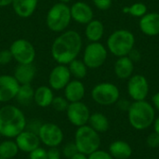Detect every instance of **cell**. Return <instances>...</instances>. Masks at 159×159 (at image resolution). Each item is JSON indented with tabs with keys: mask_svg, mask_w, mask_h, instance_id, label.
Segmentation results:
<instances>
[{
	"mask_svg": "<svg viewBox=\"0 0 159 159\" xmlns=\"http://www.w3.org/2000/svg\"><path fill=\"white\" fill-rule=\"evenodd\" d=\"M69 159H88V156H86V155L78 152V153H76L75 156H73L71 158Z\"/></svg>",
	"mask_w": 159,
	"mask_h": 159,
	"instance_id": "b9f144b4",
	"label": "cell"
},
{
	"mask_svg": "<svg viewBox=\"0 0 159 159\" xmlns=\"http://www.w3.org/2000/svg\"><path fill=\"white\" fill-rule=\"evenodd\" d=\"M108 56L107 48L100 42H90L85 48L83 61L89 69H98L103 65Z\"/></svg>",
	"mask_w": 159,
	"mask_h": 159,
	"instance_id": "ba28073f",
	"label": "cell"
},
{
	"mask_svg": "<svg viewBox=\"0 0 159 159\" xmlns=\"http://www.w3.org/2000/svg\"><path fill=\"white\" fill-rule=\"evenodd\" d=\"M34 89L31 84L20 85L16 95V100L21 105H29L32 102H34Z\"/></svg>",
	"mask_w": 159,
	"mask_h": 159,
	"instance_id": "484cf974",
	"label": "cell"
},
{
	"mask_svg": "<svg viewBox=\"0 0 159 159\" xmlns=\"http://www.w3.org/2000/svg\"><path fill=\"white\" fill-rule=\"evenodd\" d=\"M127 113L129 125L137 130H144L150 128L156 119L154 106L145 100L131 102Z\"/></svg>",
	"mask_w": 159,
	"mask_h": 159,
	"instance_id": "3957f363",
	"label": "cell"
},
{
	"mask_svg": "<svg viewBox=\"0 0 159 159\" xmlns=\"http://www.w3.org/2000/svg\"><path fill=\"white\" fill-rule=\"evenodd\" d=\"M38 0H12V7L15 13L22 18L31 17L36 9Z\"/></svg>",
	"mask_w": 159,
	"mask_h": 159,
	"instance_id": "44dd1931",
	"label": "cell"
},
{
	"mask_svg": "<svg viewBox=\"0 0 159 159\" xmlns=\"http://www.w3.org/2000/svg\"><path fill=\"white\" fill-rule=\"evenodd\" d=\"M85 34L89 41L99 42L104 34V25L99 20H92L86 24Z\"/></svg>",
	"mask_w": 159,
	"mask_h": 159,
	"instance_id": "cb8c5ba5",
	"label": "cell"
},
{
	"mask_svg": "<svg viewBox=\"0 0 159 159\" xmlns=\"http://www.w3.org/2000/svg\"><path fill=\"white\" fill-rule=\"evenodd\" d=\"M63 89H64V97L69 102H81L86 93V89L84 84L78 79L71 80Z\"/></svg>",
	"mask_w": 159,
	"mask_h": 159,
	"instance_id": "d6986e66",
	"label": "cell"
},
{
	"mask_svg": "<svg viewBox=\"0 0 159 159\" xmlns=\"http://www.w3.org/2000/svg\"><path fill=\"white\" fill-rule=\"evenodd\" d=\"M146 13H147V7H146L145 4H143L142 2L134 3V4H132L129 7V14H130L133 17L142 18Z\"/></svg>",
	"mask_w": 159,
	"mask_h": 159,
	"instance_id": "f1b7e54d",
	"label": "cell"
},
{
	"mask_svg": "<svg viewBox=\"0 0 159 159\" xmlns=\"http://www.w3.org/2000/svg\"><path fill=\"white\" fill-rule=\"evenodd\" d=\"M71 76L68 66L59 64L51 70L48 75V85L54 90L63 89L71 81Z\"/></svg>",
	"mask_w": 159,
	"mask_h": 159,
	"instance_id": "4fadbf2b",
	"label": "cell"
},
{
	"mask_svg": "<svg viewBox=\"0 0 159 159\" xmlns=\"http://www.w3.org/2000/svg\"><path fill=\"white\" fill-rule=\"evenodd\" d=\"M19 151V147L15 141L5 140L0 143V157L3 158H14L18 155Z\"/></svg>",
	"mask_w": 159,
	"mask_h": 159,
	"instance_id": "4316f807",
	"label": "cell"
},
{
	"mask_svg": "<svg viewBox=\"0 0 159 159\" xmlns=\"http://www.w3.org/2000/svg\"><path fill=\"white\" fill-rule=\"evenodd\" d=\"M20 84L13 75H0V102H7L16 98Z\"/></svg>",
	"mask_w": 159,
	"mask_h": 159,
	"instance_id": "5bb4252c",
	"label": "cell"
},
{
	"mask_svg": "<svg viewBox=\"0 0 159 159\" xmlns=\"http://www.w3.org/2000/svg\"><path fill=\"white\" fill-rule=\"evenodd\" d=\"M135 36L127 29H119L113 32L107 39L108 50L116 57L128 56L134 48Z\"/></svg>",
	"mask_w": 159,
	"mask_h": 159,
	"instance_id": "277c9868",
	"label": "cell"
},
{
	"mask_svg": "<svg viewBox=\"0 0 159 159\" xmlns=\"http://www.w3.org/2000/svg\"><path fill=\"white\" fill-rule=\"evenodd\" d=\"M11 3H12V0H0V7L9 6L11 5Z\"/></svg>",
	"mask_w": 159,
	"mask_h": 159,
	"instance_id": "ee69618b",
	"label": "cell"
},
{
	"mask_svg": "<svg viewBox=\"0 0 159 159\" xmlns=\"http://www.w3.org/2000/svg\"><path fill=\"white\" fill-rule=\"evenodd\" d=\"M127 89L129 97L135 101H144L149 94V83L143 75H132L128 81Z\"/></svg>",
	"mask_w": 159,
	"mask_h": 159,
	"instance_id": "8fae6325",
	"label": "cell"
},
{
	"mask_svg": "<svg viewBox=\"0 0 159 159\" xmlns=\"http://www.w3.org/2000/svg\"><path fill=\"white\" fill-rule=\"evenodd\" d=\"M36 74V68L34 63H18L14 70L13 76L20 85L31 84Z\"/></svg>",
	"mask_w": 159,
	"mask_h": 159,
	"instance_id": "ac0fdd59",
	"label": "cell"
},
{
	"mask_svg": "<svg viewBox=\"0 0 159 159\" xmlns=\"http://www.w3.org/2000/svg\"><path fill=\"white\" fill-rule=\"evenodd\" d=\"M79 153L86 156L90 155L100 148L101 137L100 133L95 131L89 125L77 128L75 133V142Z\"/></svg>",
	"mask_w": 159,
	"mask_h": 159,
	"instance_id": "8992f818",
	"label": "cell"
},
{
	"mask_svg": "<svg viewBox=\"0 0 159 159\" xmlns=\"http://www.w3.org/2000/svg\"><path fill=\"white\" fill-rule=\"evenodd\" d=\"M60 1H61V3H65V4H66V3H68V2H70L71 0H60Z\"/></svg>",
	"mask_w": 159,
	"mask_h": 159,
	"instance_id": "bcb514c9",
	"label": "cell"
},
{
	"mask_svg": "<svg viewBox=\"0 0 159 159\" xmlns=\"http://www.w3.org/2000/svg\"><path fill=\"white\" fill-rule=\"evenodd\" d=\"M116 103H117L118 108H119L121 111H125V112H128V111H129V107H130V104H131V102H130L129 100H127V99L118 100Z\"/></svg>",
	"mask_w": 159,
	"mask_h": 159,
	"instance_id": "f35d334b",
	"label": "cell"
},
{
	"mask_svg": "<svg viewBox=\"0 0 159 159\" xmlns=\"http://www.w3.org/2000/svg\"><path fill=\"white\" fill-rule=\"evenodd\" d=\"M116 75L119 79H129L134 71V62L129 56L119 57L114 65Z\"/></svg>",
	"mask_w": 159,
	"mask_h": 159,
	"instance_id": "ffe728a7",
	"label": "cell"
},
{
	"mask_svg": "<svg viewBox=\"0 0 159 159\" xmlns=\"http://www.w3.org/2000/svg\"><path fill=\"white\" fill-rule=\"evenodd\" d=\"M0 159H5V158H3V157H0Z\"/></svg>",
	"mask_w": 159,
	"mask_h": 159,
	"instance_id": "7dc6e473",
	"label": "cell"
},
{
	"mask_svg": "<svg viewBox=\"0 0 159 159\" xmlns=\"http://www.w3.org/2000/svg\"><path fill=\"white\" fill-rule=\"evenodd\" d=\"M70 7L65 3H56L48 11L46 22L49 30L55 33L64 32L71 22Z\"/></svg>",
	"mask_w": 159,
	"mask_h": 159,
	"instance_id": "5b68a950",
	"label": "cell"
},
{
	"mask_svg": "<svg viewBox=\"0 0 159 159\" xmlns=\"http://www.w3.org/2000/svg\"><path fill=\"white\" fill-rule=\"evenodd\" d=\"M122 11H123V13H125V14H129V7H123Z\"/></svg>",
	"mask_w": 159,
	"mask_h": 159,
	"instance_id": "f6af8a7d",
	"label": "cell"
},
{
	"mask_svg": "<svg viewBox=\"0 0 159 159\" xmlns=\"http://www.w3.org/2000/svg\"><path fill=\"white\" fill-rule=\"evenodd\" d=\"M128 56L132 60L133 62H134V61H140V59H141V54H140V52L137 51V50H135L134 48L130 51V53H129Z\"/></svg>",
	"mask_w": 159,
	"mask_h": 159,
	"instance_id": "ab89813d",
	"label": "cell"
},
{
	"mask_svg": "<svg viewBox=\"0 0 159 159\" xmlns=\"http://www.w3.org/2000/svg\"><path fill=\"white\" fill-rule=\"evenodd\" d=\"M69 122L75 127H82L88 125L90 116L89 107L82 102H70L66 110Z\"/></svg>",
	"mask_w": 159,
	"mask_h": 159,
	"instance_id": "7c38bea8",
	"label": "cell"
},
{
	"mask_svg": "<svg viewBox=\"0 0 159 159\" xmlns=\"http://www.w3.org/2000/svg\"><path fill=\"white\" fill-rule=\"evenodd\" d=\"M38 137L40 142L49 148L58 147L63 141V132L58 125L48 122L42 124Z\"/></svg>",
	"mask_w": 159,
	"mask_h": 159,
	"instance_id": "30bf717a",
	"label": "cell"
},
{
	"mask_svg": "<svg viewBox=\"0 0 159 159\" xmlns=\"http://www.w3.org/2000/svg\"><path fill=\"white\" fill-rule=\"evenodd\" d=\"M140 30L148 36H156L159 34V13L150 12L143 16L139 22Z\"/></svg>",
	"mask_w": 159,
	"mask_h": 159,
	"instance_id": "e0dca14e",
	"label": "cell"
},
{
	"mask_svg": "<svg viewBox=\"0 0 159 159\" xmlns=\"http://www.w3.org/2000/svg\"><path fill=\"white\" fill-rule=\"evenodd\" d=\"M47 159H61V152L57 147H52L48 150Z\"/></svg>",
	"mask_w": 159,
	"mask_h": 159,
	"instance_id": "74e56055",
	"label": "cell"
},
{
	"mask_svg": "<svg viewBox=\"0 0 159 159\" xmlns=\"http://www.w3.org/2000/svg\"><path fill=\"white\" fill-rule=\"evenodd\" d=\"M76 153H78V150L75 143H68L62 148V155L66 158H71Z\"/></svg>",
	"mask_w": 159,
	"mask_h": 159,
	"instance_id": "4dcf8cb0",
	"label": "cell"
},
{
	"mask_svg": "<svg viewBox=\"0 0 159 159\" xmlns=\"http://www.w3.org/2000/svg\"><path fill=\"white\" fill-rule=\"evenodd\" d=\"M26 118L22 111L12 104L0 108V135L6 138H16L25 129Z\"/></svg>",
	"mask_w": 159,
	"mask_h": 159,
	"instance_id": "7a4b0ae2",
	"label": "cell"
},
{
	"mask_svg": "<svg viewBox=\"0 0 159 159\" xmlns=\"http://www.w3.org/2000/svg\"><path fill=\"white\" fill-rule=\"evenodd\" d=\"M13 60V56L9 49L0 50V65H7Z\"/></svg>",
	"mask_w": 159,
	"mask_h": 159,
	"instance_id": "d590c367",
	"label": "cell"
},
{
	"mask_svg": "<svg viewBox=\"0 0 159 159\" xmlns=\"http://www.w3.org/2000/svg\"><path fill=\"white\" fill-rule=\"evenodd\" d=\"M42 124L43 123L39 119H32L29 122H26L25 129L26 130H29L31 132H34V133H35V134L38 135V132H39V129H40Z\"/></svg>",
	"mask_w": 159,
	"mask_h": 159,
	"instance_id": "d6a6232c",
	"label": "cell"
},
{
	"mask_svg": "<svg viewBox=\"0 0 159 159\" xmlns=\"http://www.w3.org/2000/svg\"><path fill=\"white\" fill-rule=\"evenodd\" d=\"M53 99H54V95H53L52 89L50 87L40 86L36 89H34V102L39 107L45 108L50 106Z\"/></svg>",
	"mask_w": 159,
	"mask_h": 159,
	"instance_id": "603a6c76",
	"label": "cell"
},
{
	"mask_svg": "<svg viewBox=\"0 0 159 159\" xmlns=\"http://www.w3.org/2000/svg\"><path fill=\"white\" fill-rule=\"evenodd\" d=\"M152 103L155 110H157L159 112V91L152 97Z\"/></svg>",
	"mask_w": 159,
	"mask_h": 159,
	"instance_id": "60d3db41",
	"label": "cell"
},
{
	"mask_svg": "<svg viewBox=\"0 0 159 159\" xmlns=\"http://www.w3.org/2000/svg\"><path fill=\"white\" fill-rule=\"evenodd\" d=\"M82 45V37L76 31H64L52 43L51 56L59 64L67 65L77 58Z\"/></svg>",
	"mask_w": 159,
	"mask_h": 159,
	"instance_id": "6da1fadb",
	"label": "cell"
},
{
	"mask_svg": "<svg viewBox=\"0 0 159 159\" xmlns=\"http://www.w3.org/2000/svg\"><path fill=\"white\" fill-rule=\"evenodd\" d=\"M92 100L103 106L113 105L117 102L120 98V91L117 86L110 82H102L97 84L91 90Z\"/></svg>",
	"mask_w": 159,
	"mask_h": 159,
	"instance_id": "52a82bcc",
	"label": "cell"
},
{
	"mask_svg": "<svg viewBox=\"0 0 159 159\" xmlns=\"http://www.w3.org/2000/svg\"><path fill=\"white\" fill-rule=\"evenodd\" d=\"M88 159H114L111 154L104 150H96L95 152L91 153L88 156Z\"/></svg>",
	"mask_w": 159,
	"mask_h": 159,
	"instance_id": "836d02e7",
	"label": "cell"
},
{
	"mask_svg": "<svg viewBox=\"0 0 159 159\" xmlns=\"http://www.w3.org/2000/svg\"><path fill=\"white\" fill-rule=\"evenodd\" d=\"M88 124L98 133L106 132L110 127V123H109V120L106 117V116H104L102 113H99V112L90 114Z\"/></svg>",
	"mask_w": 159,
	"mask_h": 159,
	"instance_id": "d4e9b609",
	"label": "cell"
},
{
	"mask_svg": "<svg viewBox=\"0 0 159 159\" xmlns=\"http://www.w3.org/2000/svg\"><path fill=\"white\" fill-rule=\"evenodd\" d=\"M153 125H154V131H156L157 134H159V116L155 119V122Z\"/></svg>",
	"mask_w": 159,
	"mask_h": 159,
	"instance_id": "7bdbcfd3",
	"label": "cell"
},
{
	"mask_svg": "<svg viewBox=\"0 0 159 159\" xmlns=\"http://www.w3.org/2000/svg\"><path fill=\"white\" fill-rule=\"evenodd\" d=\"M69 103L70 102L65 99V97L58 96V97H54L51 106L53 107L54 110H56L58 112H64L67 110Z\"/></svg>",
	"mask_w": 159,
	"mask_h": 159,
	"instance_id": "f546056e",
	"label": "cell"
},
{
	"mask_svg": "<svg viewBox=\"0 0 159 159\" xmlns=\"http://www.w3.org/2000/svg\"><path fill=\"white\" fill-rule=\"evenodd\" d=\"M9 50L18 63H33L36 52L33 44L26 39H17L15 40L9 48Z\"/></svg>",
	"mask_w": 159,
	"mask_h": 159,
	"instance_id": "9c48e42d",
	"label": "cell"
},
{
	"mask_svg": "<svg viewBox=\"0 0 159 159\" xmlns=\"http://www.w3.org/2000/svg\"><path fill=\"white\" fill-rule=\"evenodd\" d=\"M146 144L149 148L156 149L159 147V134L156 131L150 133L146 138Z\"/></svg>",
	"mask_w": 159,
	"mask_h": 159,
	"instance_id": "1f68e13d",
	"label": "cell"
},
{
	"mask_svg": "<svg viewBox=\"0 0 159 159\" xmlns=\"http://www.w3.org/2000/svg\"><path fill=\"white\" fill-rule=\"evenodd\" d=\"M48 151L42 147H37L29 153V159H47Z\"/></svg>",
	"mask_w": 159,
	"mask_h": 159,
	"instance_id": "e575fe53",
	"label": "cell"
},
{
	"mask_svg": "<svg viewBox=\"0 0 159 159\" xmlns=\"http://www.w3.org/2000/svg\"><path fill=\"white\" fill-rule=\"evenodd\" d=\"M71 17L79 24H88L93 20V10L91 7L82 1H77L70 7Z\"/></svg>",
	"mask_w": 159,
	"mask_h": 159,
	"instance_id": "9a60e30c",
	"label": "cell"
},
{
	"mask_svg": "<svg viewBox=\"0 0 159 159\" xmlns=\"http://www.w3.org/2000/svg\"><path fill=\"white\" fill-rule=\"evenodd\" d=\"M68 68H69V71L71 73V75L75 76L78 80L85 78L87 74H88L87 65L84 63L83 61L77 60V59L72 61L68 64Z\"/></svg>",
	"mask_w": 159,
	"mask_h": 159,
	"instance_id": "83f0119b",
	"label": "cell"
},
{
	"mask_svg": "<svg viewBox=\"0 0 159 159\" xmlns=\"http://www.w3.org/2000/svg\"><path fill=\"white\" fill-rule=\"evenodd\" d=\"M149 159H157V158H149Z\"/></svg>",
	"mask_w": 159,
	"mask_h": 159,
	"instance_id": "c3c4849f",
	"label": "cell"
},
{
	"mask_svg": "<svg viewBox=\"0 0 159 159\" xmlns=\"http://www.w3.org/2000/svg\"><path fill=\"white\" fill-rule=\"evenodd\" d=\"M109 153L114 159H129L132 155V148L125 141H115L109 146Z\"/></svg>",
	"mask_w": 159,
	"mask_h": 159,
	"instance_id": "7402d4cb",
	"label": "cell"
},
{
	"mask_svg": "<svg viewBox=\"0 0 159 159\" xmlns=\"http://www.w3.org/2000/svg\"><path fill=\"white\" fill-rule=\"evenodd\" d=\"M15 142L19 147L20 151L24 153H30L40 145V139L37 134L24 129L16 138Z\"/></svg>",
	"mask_w": 159,
	"mask_h": 159,
	"instance_id": "2e32d148",
	"label": "cell"
},
{
	"mask_svg": "<svg viewBox=\"0 0 159 159\" xmlns=\"http://www.w3.org/2000/svg\"><path fill=\"white\" fill-rule=\"evenodd\" d=\"M95 7L100 10H107L111 7L113 0H92Z\"/></svg>",
	"mask_w": 159,
	"mask_h": 159,
	"instance_id": "8d00e7d4",
	"label": "cell"
}]
</instances>
